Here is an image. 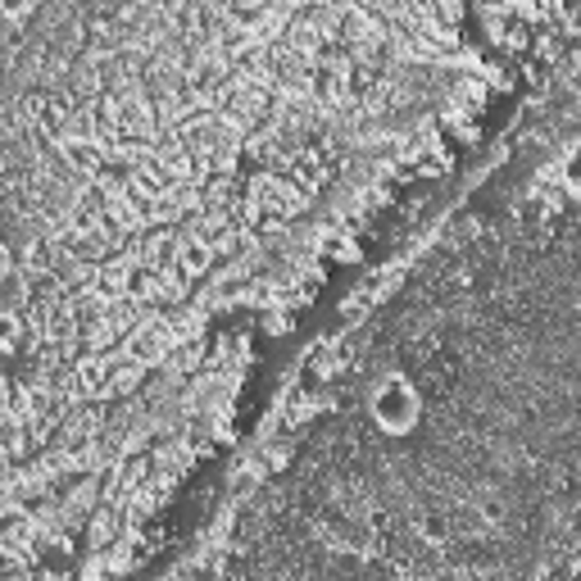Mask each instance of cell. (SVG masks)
<instances>
[{
  "mask_svg": "<svg viewBox=\"0 0 581 581\" xmlns=\"http://www.w3.org/2000/svg\"><path fill=\"white\" fill-rule=\"evenodd\" d=\"M423 414V400H418V386L404 377V373H386L373 391V418L386 436H404V432H414Z\"/></svg>",
  "mask_w": 581,
  "mask_h": 581,
  "instance_id": "1",
  "label": "cell"
},
{
  "mask_svg": "<svg viewBox=\"0 0 581 581\" xmlns=\"http://www.w3.org/2000/svg\"><path fill=\"white\" fill-rule=\"evenodd\" d=\"M559 187L568 196H581V146H568L559 155Z\"/></svg>",
  "mask_w": 581,
  "mask_h": 581,
  "instance_id": "2",
  "label": "cell"
}]
</instances>
